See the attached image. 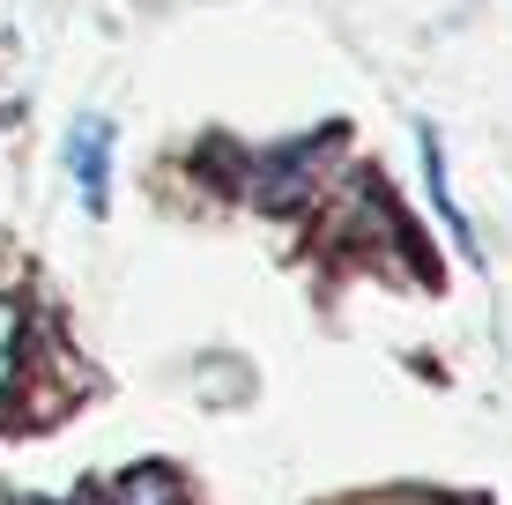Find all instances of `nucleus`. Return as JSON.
Masks as SVG:
<instances>
[{
    "instance_id": "nucleus-6",
    "label": "nucleus",
    "mask_w": 512,
    "mask_h": 505,
    "mask_svg": "<svg viewBox=\"0 0 512 505\" xmlns=\"http://www.w3.org/2000/svg\"><path fill=\"white\" fill-rule=\"evenodd\" d=\"M386 505H453V498H386Z\"/></svg>"
},
{
    "instance_id": "nucleus-5",
    "label": "nucleus",
    "mask_w": 512,
    "mask_h": 505,
    "mask_svg": "<svg viewBox=\"0 0 512 505\" xmlns=\"http://www.w3.org/2000/svg\"><path fill=\"white\" fill-rule=\"evenodd\" d=\"M15 372H23V298L0 290V402H8Z\"/></svg>"
},
{
    "instance_id": "nucleus-4",
    "label": "nucleus",
    "mask_w": 512,
    "mask_h": 505,
    "mask_svg": "<svg viewBox=\"0 0 512 505\" xmlns=\"http://www.w3.org/2000/svg\"><path fill=\"white\" fill-rule=\"evenodd\" d=\"M104 505H186V483H179V468H164V461H134L127 476L104 491Z\"/></svg>"
},
{
    "instance_id": "nucleus-1",
    "label": "nucleus",
    "mask_w": 512,
    "mask_h": 505,
    "mask_svg": "<svg viewBox=\"0 0 512 505\" xmlns=\"http://www.w3.org/2000/svg\"><path fill=\"white\" fill-rule=\"evenodd\" d=\"M342 134H349V127H312L305 142L268 149V156L253 164V201L268 208V216H290V208H305L312 186L327 179V156H342Z\"/></svg>"
},
{
    "instance_id": "nucleus-3",
    "label": "nucleus",
    "mask_w": 512,
    "mask_h": 505,
    "mask_svg": "<svg viewBox=\"0 0 512 505\" xmlns=\"http://www.w3.org/2000/svg\"><path fill=\"white\" fill-rule=\"evenodd\" d=\"M67 171H75V194L82 208L104 223V208H112V119H75L67 127Z\"/></svg>"
},
{
    "instance_id": "nucleus-2",
    "label": "nucleus",
    "mask_w": 512,
    "mask_h": 505,
    "mask_svg": "<svg viewBox=\"0 0 512 505\" xmlns=\"http://www.w3.org/2000/svg\"><path fill=\"white\" fill-rule=\"evenodd\" d=\"M416 164H423V194H431V208H438V231L468 253V268H483V238H475L468 208H461V194H453V179H446V142H438L431 119L416 127Z\"/></svg>"
}]
</instances>
